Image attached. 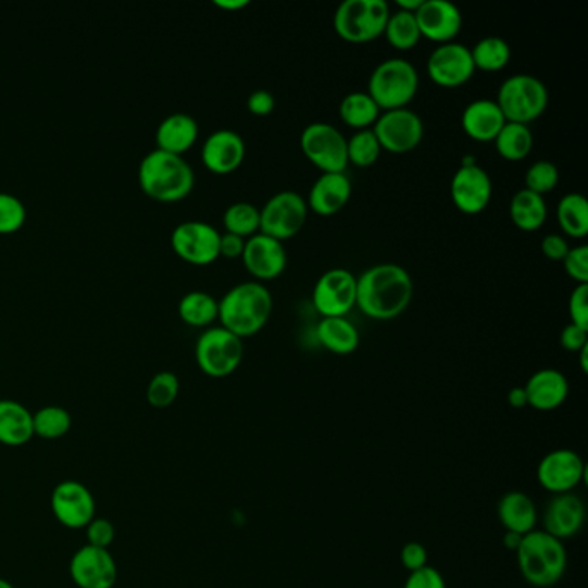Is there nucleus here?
<instances>
[{
	"mask_svg": "<svg viewBox=\"0 0 588 588\" xmlns=\"http://www.w3.org/2000/svg\"><path fill=\"white\" fill-rule=\"evenodd\" d=\"M410 272L396 263H381L358 276L355 308L375 322H392L413 301Z\"/></svg>",
	"mask_w": 588,
	"mask_h": 588,
	"instance_id": "1",
	"label": "nucleus"
},
{
	"mask_svg": "<svg viewBox=\"0 0 588 588\" xmlns=\"http://www.w3.org/2000/svg\"><path fill=\"white\" fill-rule=\"evenodd\" d=\"M138 184L154 201L178 202L192 192L196 173L184 155L155 147L140 161Z\"/></svg>",
	"mask_w": 588,
	"mask_h": 588,
	"instance_id": "2",
	"label": "nucleus"
},
{
	"mask_svg": "<svg viewBox=\"0 0 588 588\" xmlns=\"http://www.w3.org/2000/svg\"><path fill=\"white\" fill-rule=\"evenodd\" d=\"M217 304V320L222 322L223 328L242 340L263 330L273 313L272 292L259 282L235 285Z\"/></svg>",
	"mask_w": 588,
	"mask_h": 588,
	"instance_id": "3",
	"label": "nucleus"
},
{
	"mask_svg": "<svg viewBox=\"0 0 588 588\" xmlns=\"http://www.w3.org/2000/svg\"><path fill=\"white\" fill-rule=\"evenodd\" d=\"M516 558L520 573L531 587H552L566 573V547L560 538L552 537L543 530L523 535Z\"/></svg>",
	"mask_w": 588,
	"mask_h": 588,
	"instance_id": "4",
	"label": "nucleus"
},
{
	"mask_svg": "<svg viewBox=\"0 0 588 588\" xmlns=\"http://www.w3.org/2000/svg\"><path fill=\"white\" fill-rule=\"evenodd\" d=\"M420 88L416 67L405 59H387L373 70L367 82V93L384 111L404 109L413 102Z\"/></svg>",
	"mask_w": 588,
	"mask_h": 588,
	"instance_id": "5",
	"label": "nucleus"
},
{
	"mask_svg": "<svg viewBox=\"0 0 588 588\" xmlns=\"http://www.w3.org/2000/svg\"><path fill=\"white\" fill-rule=\"evenodd\" d=\"M388 16L390 5L385 0H346L335 11V34L354 46L375 42L384 35Z\"/></svg>",
	"mask_w": 588,
	"mask_h": 588,
	"instance_id": "6",
	"label": "nucleus"
},
{
	"mask_svg": "<svg viewBox=\"0 0 588 588\" xmlns=\"http://www.w3.org/2000/svg\"><path fill=\"white\" fill-rule=\"evenodd\" d=\"M497 105L505 123L530 125L549 108V90L531 75H514L505 79L497 92Z\"/></svg>",
	"mask_w": 588,
	"mask_h": 588,
	"instance_id": "7",
	"label": "nucleus"
},
{
	"mask_svg": "<svg viewBox=\"0 0 588 588\" xmlns=\"http://www.w3.org/2000/svg\"><path fill=\"white\" fill-rule=\"evenodd\" d=\"M243 340L220 326H209L197 338L196 361L204 375L226 378L242 364Z\"/></svg>",
	"mask_w": 588,
	"mask_h": 588,
	"instance_id": "8",
	"label": "nucleus"
},
{
	"mask_svg": "<svg viewBox=\"0 0 588 588\" xmlns=\"http://www.w3.org/2000/svg\"><path fill=\"white\" fill-rule=\"evenodd\" d=\"M259 214H261L259 234L285 242L301 234L308 222L309 208L304 197L293 190H284L275 193L263 208L259 209Z\"/></svg>",
	"mask_w": 588,
	"mask_h": 588,
	"instance_id": "9",
	"label": "nucleus"
},
{
	"mask_svg": "<svg viewBox=\"0 0 588 588\" xmlns=\"http://www.w3.org/2000/svg\"><path fill=\"white\" fill-rule=\"evenodd\" d=\"M301 149L309 163L322 173H346L347 138L330 123H311L301 135Z\"/></svg>",
	"mask_w": 588,
	"mask_h": 588,
	"instance_id": "10",
	"label": "nucleus"
},
{
	"mask_svg": "<svg viewBox=\"0 0 588 588\" xmlns=\"http://www.w3.org/2000/svg\"><path fill=\"white\" fill-rule=\"evenodd\" d=\"M372 129L380 142L381 151L390 154L413 152L425 137L422 117L410 108L384 111Z\"/></svg>",
	"mask_w": 588,
	"mask_h": 588,
	"instance_id": "11",
	"label": "nucleus"
},
{
	"mask_svg": "<svg viewBox=\"0 0 588 588\" xmlns=\"http://www.w3.org/2000/svg\"><path fill=\"white\" fill-rule=\"evenodd\" d=\"M358 276L349 270L334 267L317 278L313 305L323 317H346L355 308Z\"/></svg>",
	"mask_w": 588,
	"mask_h": 588,
	"instance_id": "12",
	"label": "nucleus"
},
{
	"mask_svg": "<svg viewBox=\"0 0 588 588\" xmlns=\"http://www.w3.org/2000/svg\"><path fill=\"white\" fill-rule=\"evenodd\" d=\"M222 234L201 220L178 223L172 232L173 251L193 266H209L220 258Z\"/></svg>",
	"mask_w": 588,
	"mask_h": 588,
	"instance_id": "13",
	"label": "nucleus"
},
{
	"mask_svg": "<svg viewBox=\"0 0 588 588\" xmlns=\"http://www.w3.org/2000/svg\"><path fill=\"white\" fill-rule=\"evenodd\" d=\"M51 510L64 528L85 530L96 513V499L87 485L76 480H64L55 485L51 493Z\"/></svg>",
	"mask_w": 588,
	"mask_h": 588,
	"instance_id": "14",
	"label": "nucleus"
},
{
	"mask_svg": "<svg viewBox=\"0 0 588 588\" xmlns=\"http://www.w3.org/2000/svg\"><path fill=\"white\" fill-rule=\"evenodd\" d=\"M587 475L584 460L572 449H555L543 455L537 466V480L540 487L552 496L570 493Z\"/></svg>",
	"mask_w": 588,
	"mask_h": 588,
	"instance_id": "15",
	"label": "nucleus"
},
{
	"mask_svg": "<svg viewBox=\"0 0 588 588\" xmlns=\"http://www.w3.org/2000/svg\"><path fill=\"white\" fill-rule=\"evenodd\" d=\"M426 72L437 87L461 88L475 75L472 51L463 43L449 42L437 46L428 63Z\"/></svg>",
	"mask_w": 588,
	"mask_h": 588,
	"instance_id": "16",
	"label": "nucleus"
},
{
	"mask_svg": "<svg viewBox=\"0 0 588 588\" xmlns=\"http://www.w3.org/2000/svg\"><path fill=\"white\" fill-rule=\"evenodd\" d=\"M492 179L478 163L461 164L451 179V199L467 216L484 213L492 201Z\"/></svg>",
	"mask_w": 588,
	"mask_h": 588,
	"instance_id": "17",
	"label": "nucleus"
},
{
	"mask_svg": "<svg viewBox=\"0 0 588 588\" xmlns=\"http://www.w3.org/2000/svg\"><path fill=\"white\" fill-rule=\"evenodd\" d=\"M70 575L78 588H114L117 564L108 549L79 547L70 563Z\"/></svg>",
	"mask_w": 588,
	"mask_h": 588,
	"instance_id": "18",
	"label": "nucleus"
},
{
	"mask_svg": "<svg viewBox=\"0 0 588 588\" xmlns=\"http://www.w3.org/2000/svg\"><path fill=\"white\" fill-rule=\"evenodd\" d=\"M243 266L254 276V282L276 280L287 267V251L284 242L263 234L247 238L242 252Z\"/></svg>",
	"mask_w": 588,
	"mask_h": 588,
	"instance_id": "19",
	"label": "nucleus"
},
{
	"mask_svg": "<svg viewBox=\"0 0 588 588\" xmlns=\"http://www.w3.org/2000/svg\"><path fill=\"white\" fill-rule=\"evenodd\" d=\"M414 16L422 38H428L438 46L454 42L463 28L460 8L447 0H423L422 8L417 9Z\"/></svg>",
	"mask_w": 588,
	"mask_h": 588,
	"instance_id": "20",
	"label": "nucleus"
},
{
	"mask_svg": "<svg viewBox=\"0 0 588 588\" xmlns=\"http://www.w3.org/2000/svg\"><path fill=\"white\" fill-rule=\"evenodd\" d=\"M202 163L214 175H230L242 166L246 142L234 129H216L204 140Z\"/></svg>",
	"mask_w": 588,
	"mask_h": 588,
	"instance_id": "21",
	"label": "nucleus"
},
{
	"mask_svg": "<svg viewBox=\"0 0 588 588\" xmlns=\"http://www.w3.org/2000/svg\"><path fill=\"white\" fill-rule=\"evenodd\" d=\"M587 517L585 502L575 493H560L552 497L546 511H543L542 525L543 531L560 538L561 542L566 538L575 537L580 534Z\"/></svg>",
	"mask_w": 588,
	"mask_h": 588,
	"instance_id": "22",
	"label": "nucleus"
},
{
	"mask_svg": "<svg viewBox=\"0 0 588 588\" xmlns=\"http://www.w3.org/2000/svg\"><path fill=\"white\" fill-rule=\"evenodd\" d=\"M352 197V182L346 173H322L309 190L308 208L317 216H335Z\"/></svg>",
	"mask_w": 588,
	"mask_h": 588,
	"instance_id": "23",
	"label": "nucleus"
},
{
	"mask_svg": "<svg viewBox=\"0 0 588 588\" xmlns=\"http://www.w3.org/2000/svg\"><path fill=\"white\" fill-rule=\"evenodd\" d=\"M525 392L530 408L549 413V411L560 410L566 402L570 384L560 370L546 367L530 376V380L526 381Z\"/></svg>",
	"mask_w": 588,
	"mask_h": 588,
	"instance_id": "24",
	"label": "nucleus"
},
{
	"mask_svg": "<svg viewBox=\"0 0 588 588\" xmlns=\"http://www.w3.org/2000/svg\"><path fill=\"white\" fill-rule=\"evenodd\" d=\"M505 125L504 116L496 101L478 99L464 108L461 126L464 134L478 143H492Z\"/></svg>",
	"mask_w": 588,
	"mask_h": 588,
	"instance_id": "25",
	"label": "nucleus"
},
{
	"mask_svg": "<svg viewBox=\"0 0 588 588\" xmlns=\"http://www.w3.org/2000/svg\"><path fill=\"white\" fill-rule=\"evenodd\" d=\"M199 138V123L187 113H172L159 123L155 129L158 149L184 155Z\"/></svg>",
	"mask_w": 588,
	"mask_h": 588,
	"instance_id": "26",
	"label": "nucleus"
},
{
	"mask_svg": "<svg viewBox=\"0 0 588 588\" xmlns=\"http://www.w3.org/2000/svg\"><path fill=\"white\" fill-rule=\"evenodd\" d=\"M497 516L505 531H514L517 535L530 534L538 522L534 499L522 490H511L502 496L497 505Z\"/></svg>",
	"mask_w": 588,
	"mask_h": 588,
	"instance_id": "27",
	"label": "nucleus"
},
{
	"mask_svg": "<svg viewBox=\"0 0 588 588\" xmlns=\"http://www.w3.org/2000/svg\"><path fill=\"white\" fill-rule=\"evenodd\" d=\"M34 437V413L22 402L2 399L0 401V443L8 447H22Z\"/></svg>",
	"mask_w": 588,
	"mask_h": 588,
	"instance_id": "28",
	"label": "nucleus"
},
{
	"mask_svg": "<svg viewBox=\"0 0 588 588\" xmlns=\"http://www.w3.org/2000/svg\"><path fill=\"white\" fill-rule=\"evenodd\" d=\"M317 342L325 347L326 351L337 355H349L358 351L359 337L354 323L347 317H323L317 323Z\"/></svg>",
	"mask_w": 588,
	"mask_h": 588,
	"instance_id": "29",
	"label": "nucleus"
},
{
	"mask_svg": "<svg viewBox=\"0 0 588 588\" xmlns=\"http://www.w3.org/2000/svg\"><path fill=\"white\" fill-rule=\"evenodd\" d=\"M547 209L546 199L530 190H517L511 199L510 216L511 222L522 232H537L546 225Z\"/></svg>",
	"mask_w": 588,
	"mask_h": 588,
	"instance_id": "30",
	"label": "nucleus"
},
{
	"mask_svg": "<svg viewBox=\"0 0 588 588\" xmlns=\"http://www.w3.org/2000/svg\"><path fill=\"white\" fill-rule=\"evenodd\" d=\"M340 120L355 132L372 129L380 117L381 109L367 92H352L343 97L338 109Z\"/></svg>",
	"mask_w": 588,
	"mask_h": 588,
	"instance_id": "31",
	"label": "nucleus"
},
{
	"mask_svg": "<svg viewBox=\"0 0 588 588\" xmlns=\"http://www.w3.org/2000/svg\"><path fill=\"white\" fill-rule=\"evenodd\" d=\"M493 143H496L497 154L502 159L511 163H520L534 151L535 140L530 126L505 123Z\"/></svg>",
	"mask_w": 588,
	"mask_h": 588,
	"instance_id": "32",
	"label": "nucleus"
},
{
	"mask_svg": "<svg viewBox=\"0 0 588 588\" xmlns=\"http://www.w3.org/2000/svg\"><path fill=\"white\" fill-rule=\"evenodd\" d=\"M220 313V304L211 293L204 290H190L178 302V314L182 322L197 328L213 325Z\"/></svg>",
	"mask_w": 588,
	"mask_h": 588,
	"instance_id": "33",
	"label": "nucleus"
},
{
	"mask_svg": "<svg viewBox=\"0 0 588 588\" xmlns=\"http://www.w3.org/2000/svg\"><path fill=\"white\" fill-rule=\"evenodd\" d=\"M555 216L564 234L572 238L587 237L588 202L581 193H566L558 204Z\"/></svg>",
	"mask_w": 588,
	"mask_h": 588,
	"instance_id": "34",
	"label": "nucleus"
},
{
	"mask_svg": "<svg viewBox=\"0 0 588 588\" xmlns=\"http://www.w3.org/2000/svg\"><path fill=\"white\" fill-rule=\"evenodd\" d=\"M472 51L476 72H502L511 61V47L501 37H485L476 43Z\"/></svg>",
	"mask_w": 588,
	"mask_h": 588,
	"instance_id": "35",
	"label": "nucleus"
},
{
	"mask_svg": "<svg viewBox=\"0 0 588 588\" xmlns=\"http://www.w3.org/2000/svg\"><path fill=\"white\" fill-rule=\"evenodd\" d=\"M384 35L390 47L402 52L411 51L422 40L416 16L413 13H405L401 9H397L396 13H390L388 16Z\"/></svg>",
	"mask_w": 588,
	"mask_h": 588,
	"instance_id": "36",
	"label": "nucleus"
},
{
	"mask_svg": "<svg viewBox=\"0 0 588 588\" xmlns=\"http://www.w3.org/2000/svg\"><path fill=\"white\" fill-rule=\"evenodd\" d=\"M72 426V414L61 405H46L34 413L35 437L43 438V440H59L66 437Z\"/></svg>",
	"mask_w": 588,
	"mask_h": 588,
	"instance_id": "37",
	"label": "nucleus"
},
{
	"mask_svg": "<svg viewBox=\"0 0 588 588\" xmlns=\"http://www.w3.org/2000/svg\"><path fill=\"white\" fill-rule=\"evenodd\" d=\"M223 225H225L226 234L238 235L247 240V238L259 234L261 214L251 202H235L226 208L225 214H223Z\"/></svg>",
	"mask_w": 588,
	"mask_h": 588,
	"instance_id": "38",
	"label": "nucleus"
},
{
	"mask_svg": "<svg viewBox=\"0 0 588 588\" xmlns=\"http://www.w3.org/2000/svg\"><path fill=\"white\" fill-rule=\"evenodd\" d=\"M381 152L380 142L373 129H361L347 138V161L355 167H372L380 159Z\"/></svg>",
	"mask_w": 588,
	"mask_h": 588,
	"instance_id": "39",
	"label": "nucleus"
},
{
	"mask_svg": "<svg viewBox=\"0 0 588 588\" xmlns=\"http://www.w3.org/2000/svg\"><path fill=\"white\" fill-rule=\"evenodd\" d=\"M179 380L173 372H159L147 385V402L155 410H166L178 399Z\"/></svg>",
	"mask_w": 588,
	"mask_h": 588,
	"instance_id": "40",
	"label": "nucleus"
},
{
	"mask_svg": "<svg viewBox=\"0 0 588 588\" xmlns=\"http://www.w3.org/2000/svg\"><path fill=\"white\" fill-rule=\"evenodd\" d=\"M560 182V170L551 161H537L534 166L528 167L525 175V188L538 196H546L558 187Z\"/></svg>",
	"mask_w": 588,
	"mask_h": 588,
	"instance_id": "41",
	"label": "nucleus"
},
{
	"mask_svg": "<svg viewBox=\"0 0 588 588\" xmlns=\"http://www.w3.org/2000/svg\"><path fill=\"white\" fill-rule=\"evenodd\" d=\"M26 222V208L14 193L0 192V234H13Z\"/></svg>",
	"mask_w": 588,
	"mask_h": 588,
	"instance_id": "42",
	"label": "nucleus"
},
{
	"mask_svg": "<svg viewBox=\"0 0 588 588\" xmlns=\"http://www.w3.org/2000/svg\"><path fill=\"white\" fill-rule=\"evenodd\" d=\"M87 534V546L97 547V549H111L114 538H116V528L113 522H109L105 517H93L92 522L85 526Z\"/></svg>",
	"mask_w": 588,
	"mask_h": 588,
	"instance_id": "43",
	"label": "nucleus"
},
{
	"mask_svg": "<svg viewBox=\"0 0 588 588\" xmlns=\"http://www.w3.org/2000/svg\"><path fill=\"white\" fill-rule=\"evenodd\" d=\"M564 272L576 285H588V247L578 246L570 249L563 259Z\"/></svg>",
	"mask_w": 588,
	"mask_h": 588,
	"instance_id": "44",
	"label": "nucleus"
},
{
	"mask_svg": "<svg viewBox=\"0 0 588 588\" xmlns=\"http://www.w3.org/2000/svg\"><path fill=\"white\" fill-rule=\"evenodd\" d=\"M567 313L573 325L588 330V285H576L567 302Z\"/></svg>",
	"mask_w": 588,
	"mask_h": 588,
	"instance_id": "45",
	"label": "nucleus"
},
{
	"mask_svg": "<svg viewBox=\"0 0 588 588\" xmlns=\"http://www.w3.org/2000/svg\"><path fill=\"white\" fill-rule=\"evenodd\" d=\"M404 588H447L442 573L431 566L420 567L411 572Z\"/></svg>",
	"mask_w": 588,
	"mask_h": 588,
	"instance_id": "46",
	"label": "nucleus"
},
{
	"mask_svg": "<svg viewBox=\"0 0 588 588\" xmlns=\"http://www.w3.org/2000/svg\"><path fill=\"white\" fill-rule=\"evenodd\" d=\"M401 563L408 572H416L420 567L428 566V552L420 542H408L402 547Z\"/></svg>",
	"mask_w": 588,
	"mask_h": 588,
	"instance_id": "47",
	"label": "nucleus"
},
{
	"mask_svg": "<svg viewBox=\"0 0 588 588\" xmlns=\"http://www.w3.org/2000/svg\"><path fill=\"white\" fill-rule=\"evenodd\" d=\"M561 346L563 349L570 352H580L584 347L588 346V330L580 328V326L570 325L564 326V330L561 331Z\"/></svg>",
	"mask_w": 588,
	"mask_h": 588,
	"instance_id": "48",
	"label": "nucleus"
},
{
	"mask_svg": "<svg viewBox=\"0 0 588 588\" xmlns=\"http://www.w3.org/2000/svg\"><path fill=\"white\" fill-rule=\"evenodd\" d=\"M275 97L267 90H255L247 99V109L254 116H270L275 111Z\"/></svg>",
	"mask_w": 588,
	"mask_h": 588,
	"instance_id": "49",
	"label": "nucleus"
},
{
	"mask_svg": "<svg viewBox=\"0 0 588 588\" xmlns=\"http://www.w3.org/2000/svg\"><path fill=\"white\" fill-rule=\"evenodd\" d=\"M540 249H542V254L551 261H561L566 258L567 252L572 247L567 246L566 238L561 237L558 234L547 235L542 238V243H540Z\"/></svg>",
	"mask_w": 588,
	"mask_h": 588,
	"instance_id": "50",
	"label": "nucleus"
},
{
	"mask_svg": "<svg viewBox=\"0 0 588 588\" xmlns=\"http://www.w3.org/2000/svg\"><path fill=\"white\" fill-rule=\"evenodd\" d=\"M246 238L234 234H222L220 237V258L237 259L242 258Z\"/></svg>",
	"mask_w": 588,
	"mask_h": 588,
	"instance_id": "51",
	"label": "nucleus"
},
{
	"mask_svg": "<svg viewBox=\"0 0 588 588\" xmlns=\"http://www.w3.org/2000/svg\"><path fill=\"white\" fill-rule=\"evenodd\" d=\"M508 402H510L511 408H514V410L526 408L528 405V397H526L525 387L511 388L510 393H508Z\"/></svg>",
	"mask_w": 588,
	"mask_h": 588,
	"instance_id": "52",
	"label": "nucleus"
},
{
	"mask_svg": "<svg viewBox=\"0 0 588 588\" xmlns=\"http://www.w3.org/2000/svg\"><path fill=\"white\" fill-rule=\"evenodd\" d=\"M217 8L226 9V11H238L249 5V0H214Z\"/></svg>",
	"mask_w": 588,
	"mask_h": 588,
	"instance_id": "53",
	"label": "nucleus"
},
{
	"mask_svg": "<svg viewBox=\"0 0 588 588\" xmlns=\"http://www.w3.org/2000/svg\"><path fill=\"white\" fill-rule=\"evenodd\" d=\"M523 535L514 534V531H505L504 538H502V542H504L505 549H510V551H517V547H520V543H522Z\"/></svg>",
	"mask_w": 588,
	"mask_h": 588,
	"instance_id": "54",
	"label": "nucleus"
},
{
	"mask_svg": "<svg viewBox=\"0 0 588 588\" xmlns=\"http://www.w3.org/2000/svg\"><path fill=\"white\" fill-rule=\"evenodd\" d=\"M423 0H399L397 9L405 11V13H416L417 9L422 8Z\"/></svg>",
	"mask_w": 588,
	"mask_h": 588,
	"instance_id": "55",
	"label": "nucleus"
},
{
	"mask_svg": "<svg viewBox=\"0 0 588 588\" xmlns=\"http://www.w3.org/2000/svg\"><path fill=\"white\" fill-rule=\"evenodd\" d=\"M578 354H580V366H581V372L584 373H587L588 372V346L587 347H584V349H581L580 352H578Z\"/></svg>",
	"mask_w": 588,
	"mask_h": 588,
	"instance_id": "56",
	"label": "nucleus"
},
{
	"mask_svg": "<svg viewBox=\"0 0 588 588\" xmlns=\"http://www.w3.org/2000/svg\"><path fill=\"white\" fill-rule=\"evenodd\" d=\"M0 588H16L14 587L11 581L4 580V578H0Z\"/></svg>",
	"mask_w": 588,
	"mask_h": 588,
	"instance_id": "57",
	"label": "nucleus"
}]
</instances>
